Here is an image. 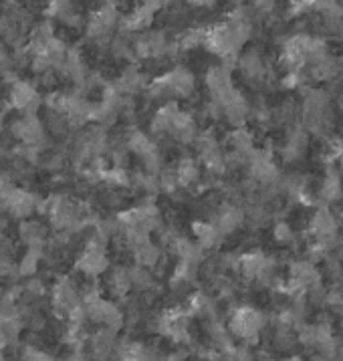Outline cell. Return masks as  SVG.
<instances>
[{
    "mask_svg": "<svg viewBox=\"0 0 343 361\" xmlns=\"http://www.w3.org/2000/svg\"><path fill=\"white\" fill-rule=\"evenodd\" d=\"M263 325H265V317L260 311L253 307H239L230 317L229 329L234 337L243 341H257L263 331Z\"/></svg>",
    "mask_w": 343,
    "mask_h": 361,
    "instance_id": "cell-2",
    "label": "cell"
},
{
    "mask_svg": "<svg viewBox=\"0 0 343 361\" xmlns=\"http://www.w3.org/2000/svg\"><path fill=\"white\" fill-rule=\"evenodd\" d=\"M39 259H41V250H27V255L20 259V262L16 264V273L20 276H35L37 267H39Z\"/></svg>",
    "mask_w": 343,
    "mask_h": 361,
    "instance_id": "cell-31",
    "label": "cell"
},
{
    "mask_svg": "<svg viewBox=\"0 0 343 361\" xmlns=\"http://www.w3.org/2000/svg\"><path fill=\"white\" fill-rule=\"evenodd\" d=\"M241 222H243V212L239 208H234V206H224L215 220L216 228L220 231L222 236L236 231L241 226Z\"/></svg>",
    "mask_w": 343,
    "mask_h": 361,
    "instance_id": "cell-28",
    "label": "cell"
},
{
    "mask_svg": "<svg viewBox=\"0 0 343 361\" xmlns=\"http://www.w3.org/2000/svg\"><path fill=\"white\" fill-rule=\"evenodd\" d=\"M91 351L97 361H105L114 357L117 351V341H115V333L109 329H100L91 337Z\"/></svg>",
    "mask_w": 343,
    "mask_h": 361,
    "instance_id": "cell-18",
    "label": "cell"
},
{
    "mask_svg": "<svg viewBox=\"0 0 343 361\" xmlns=\"http://www.w3.org/2000/svg\"><path fill=\"white\" fill-rule=\"evenodd\" d=\"M168 49H170V43L162 30H145L133 43V53L140 59L164 57Z\"/></svg>",
    "mask_w": 343,
    "mask_h": 361,
    "instance_id": "cell-8",
    "label": "cell"
},
{
    "mask_svg": "<svg viewBox=\"0 0 343 361\" xmlns=\"http://www.w3.org/2000/svg\"><path fill=\"white\" fill-rule=\"evenodd\" d=\"M321 194H323V198L327 200V202H333V200H337L339 198V194H342V182H339V178L337 176H327L325 178V182H323V186H321Z\"/></svg>",
    "mask_w": 343,
    "mask_h": 361,
    "instance_id": "cell-33",
    "label": "cell"
},
{
    "mask_svg": "<svg viewBox=\"0 0 343 361\" xmlns=\"http://www.w3.org/2000/svg\"><path fill=\"white\" fill-rule=\"evenodd\" d=\"M103 180L112 186H128L129 182V173L121 168H115V170H103Z\"/></svg>",
    "mask_w": 343,
    "mask_h": 361,
    "instance_id": "cell-34",
    "label": "cell"
},
{
    "mask_svg": "<svg viewBox=\"0 0 343 361\" xmlns=\"http://www.w3.org/2000/svg\"><path fill=\"white\" fill-rule=\"evenodd\" d=\"M230 144L241 156H251L253 154V135L244 128H236L230 133Z\"/></svg>",
    "mask_w": 343,
    "mask_h": 361,
    "instance_id": "cell-30",
    "label": "cell"
},
{
    "mask_svg": "<svg viewBox=\"0 0 343 361\" xmlns=\"http://www.w3.org/2000/svg\"><path fill=\"white\" fill-rule=\"evenodd\" d=\"M119 361H157L156 351L140 341H128L115 351Z\"/></svg>",
    "mask_w": 343,
    "mask_h": 361,
    "instance_id": "cell-19",
    "label": "cell"
},
{
    "mask_svg": "<svg viewBox=\"0 0 343 361\" xmlns=\"http://www.w3.org/2000/svg\"><path fill=\"white\" fill-rule=\"evenodd\" d=\"M13 135L25 145H37L44 142V123L37 116H23L13 121Z\"/></svg>",
    "mask_w": 343,
    "mask_h": 361,
    "instance_id": "cell-11",
    "label": "cell"
},
{
    "mask_svg": "<svg viewBox=\"0 0 343 361\" xmlns=\"http://www.w3.org/2000/svg\"><path fill=\"white\" fill-rule=\"evenodd\" d=\"M239 267H241L243 275L248 276V279H263L271 271V262L267 260V257L260 250L244 252L239 259Z\"/></svg>",
    "mask_w": 343,
    "mask_h": 361,
    "instance_id": "cell-13",
    "label": "cell"
},
{
    "mask_svg": "<svg viewBox=\"0 0 343 361\" xmlns=\"http://www.w3.org/2000/svg\"><path fill=\"white\" fill-rule=\"evenodd\" d=\"M157 8H160V2H148V4H140L133 13H129L121 27L126 30H148V27L154 23V16H156Z\"/></svg>",
    "mask_w": 343,
    "mask_h": 361,
    "instance_id": "cell-12",
    "label": "cell"
},
{
    "mask_svg": "<svg viewBox=\"0 0 343 361\" xmlns=\"http://www.w3.org/2000/svg\"><path fill=\"white\" fill-rule=\"evenodd\" d=\"M119 20V13L114 4H103L101 8L93 11L89 20H87V35L95 43H103L112 37L115 25Z\"/></svg>",
    "mask_w": 343,
    "mask_h": 361,
    "instance_id": "cell-4",
    "label": "cell"
},
{
    "mask_svg": "<svg viewBox=\"0 0 343 361\" xmlns=\"http://www.w3.org/2000/svg\"><path fill=\"white\" fill-rule=\"evenodd\" d=\"M192 232L196 236V245L200 246L202 250L204 248H215V246L220 245L222 240V234L216 228L215 222H204V220H198L192 224Z\"/></svg>",
    "mask_w": 343,
    "mask_h": 361,
    "instance_id": "cell-21",
    "label": "cell"
},
{
    "mask_svg": "<svg viewBox=\"0 0 343 361\" xmlns=\"http://www.w3.org/2000/svg\"><path fill=\"white\" fill-rule=\"evenodd\" d=\"M220 111H222V116L227 117L232 126L241 128L244 123V119H246V116H248V103H246V99H244L241 93H236L230 102H227L220 107Z\"/></svg>",
    "mask_w": 343,
    "mask_h": 361,
    "instance_id": "cell-24",
    "label": "cell"
},
{
    "mask_svg": "<svg viewBox=\"0 0 343 361\" xmlns=\"http://www.w3.org/2000/svg\"><path fill=\"white\" fill-rule=\"evenodd\" d=\"M67 361H87V360L83 357V353L75 351V353H71V355H69V360H67Z\"/></svg>",
    "mask_w": 343,
    "mask_h": 361,
    "instance_id": "cell-41",
    "label": "cell"
},
{
    "mask_svg": "<svg viewBox=\"0 0 343 361\" xmlns=\"http://www.w3.org/2000/svg\"><path fill=\"white\" fill-rule=\"evenodd\" d=\"M44 285L41 279H35V276H30L29 281L25 283V293L27 295H30V297H41V295H44Z\"/></svg>",
    "mask_w": 343,
    "mask_h": 361,
    "instance_id": "cell-37",
    "label": "cell"
},
{
    "mask_svg": "<svg viewBox=\"0 0 343 361\" xmlns=\"http://www.w3.org/2000/svg\"><path fill=\"white\" fill-rule=\"evenodd\" d=\"M109 290L114 293L115 297H126L131 290V276H129V269L126 267H115L109 273Z\"/></svg>",
    "mask_w": 343,
    "mask_h": 361,
    "instance_id": "cell-29",
    "label": "cell"
},
{
    "mask_svg": "<svg viewBox=\"0 0 343 361\" xmlns=\"http://www.w3.org/2000/svg\"><path fill=\"white\" fill-rule=\"evenodd\" d=\"M51 299H53V309L61 317L69 319L73 311L81 307V293L69 276H63L55 283L51 290Z\"/></svg>",
    "mask_w": 343,
    "mask_h": 361,
    "instance_id": "cell-6",
    "label": "cell"
},
{
    "mask_svg": "<svg viewBox=\"0 0 343 361\" xmlns=\"http://www.w3.org/2000/svg\"><path fill=\"white\" fill-rule=\"evenodd\" d=\"M275 238H277L279 243H289V240L293 238V232H291V228L287 226L285 222H281V224L275 226Z\"/></svg>",
    "mask_w": 343,
    "mask_h": 361,
    "instance_id": "cell-38",
    "label": "cell"
},
{
    "mask_svg": "<svg viewBox=\"0 0 343 361\" xmlns=\"http://www.w3.org/2000/svg\"><path fill=\"white\" fill-rule=\"evenodd\" d=\"M319 283V273L311 262H295L291 267V285L295 289H307Z\"/></svg>",
    "mask_w": 343,
    "mask_h": 361,
    "instance_id": "cell-20",
    "label": "cell"
},
{
    "mask_svg": "<svg viewBox=\"0 0 343 361\" xmlns=\"http://www.w3.org/2000/svg\"><path fill=\"white\" fill-rule=\"evenodd\" d=\"M206 87L212 95V99L218 107H222L224 103L230 102L239 91L232 85L230 71L227 67H212L206 73Z\"/></svg>",
    "mask_w": 343,
    "mask_h": 361,
    "instance_id": "cell-7",
    "label": "cell"
},
{
    "mask_svg": "<svg viewBox=\"0 0 343 361\" xmlns=\"http://www.w3.org/2000/svg\"><path fill=\"white\" fill-rule=\"evenodd\" d=\"M157 331L174 343H190V315L182 309H170L157 319Z\"/></svg>",
    "mask_w": 343,
    "mask_h": 361,
    "instance_id": "cell-3",
    "label": "cell"
},
{
    "mask_svg": "<svg viewBox=\"0 0 343 361\" xmlns=\"http://www.w3.org/2000/svg\"><path fill=\"white\" fill-rule=\"evenodd\" d=\"M194 87H196L194 75L188 69H184V67H176V69H172L166 75L154 79L148 85V93L154 99H170V97L186 99V97H190L194 93Z\"/></svg>",
    "mask_w": 343,
    "mask_h": 361,
    "instance_id": "cell-1",
    "label": "cell"
},
{
    "mask_svg": "<svg viewBox=\"0 0 343 361\" xmlns=\"http://www.w3.org/2000/svg\"><path fill=\"white\" fill-rule=\"evenodd\" d=\"M283 361H303V360H301V357H287V360Z\"/></svg>",
    "mask_w": 343,
    "mask_h": 361,
    "instance_id": "cell-42",
    "label": "cell"
},
{
    "mask_svg": "<svg viewBox=\"0 0 343 361\" xmlns=\"http://www.w3.org/2000/svg\"><path fill=\"white\" fill-rule=\"evenodd\" d=\"M43 97L39 89L30 85L29 81H15L8 91V103L11 107L20 111L23 116H35V111L43 105Z\"/></svg>",
    "mask_w": 343,
    "mask_h": 361,
    "instance_id": "cell-5",
    "label": "cell"
},
{
    "mask_svg": "<svg viewBox=\"0 0 343 361\" xmlns=\"http://www.w3.org/2000/svg\"><path fill=\"white\" fill-rule=\"evenodd\" d=\"M20 361H55L49 353H44L37 347H25L20 353Z\"/></svg>",
    "mask_w": 343,
    "mask_h": 361,
    "instance_id": "cell-36",
    "label": "cell"
},
{
    "mask_svg": "<svg viewBox=\"0 0 343 361\" xmlns=\"http://www.w3.org/2000/svg\"><path fill=\"white\" fill-rule=\"evenodd\" d=\"M18 234L20 240L29 246L30 250H43L44 243H47V228L37 220H25L18 226Z\"/></svg>",
    "mask_w": 343,
    "mask_h": 361,
    "instance_id": "cell-16",
    "label": "cell"
},
{
    "mask_svg": "<svg viewBox=\"0 0 343 361\" xmlns=\"http://www.w3.org/2000/svg\"><path fill=\"white\" fill-rule=\"evenodd\" d=\"M170 135L176 142H180V144H192V142H196L198 128H196L194 117L186 114V111H180L176 116V119H174V123H172Z\"/></svg>",
    "mask_w": 343,
    "mask_h": 361,
    "instance_id": "cell-14",
    "label": "cell"
},
{
    "mask_svg": "<svg viewBox=\"0 0 343 361\" xmlns=\"http://www.w3.org/2000/svg\"><path fill=\"white\" fill-rule=\"evenodd\" d=\"M174 176H176L178 186H182V188H190L192 184H196V182L200 180V168H198L196 159L184 158V159H180V164L176 166Z\"/></svg>",
    "mask_w": 343,
    "mask_h": 361,
    "instance_id": "cell-26",
    "label": "cell"
},
{
    "mask_svg": "<svg viewBox=\"0 0 343 361\" xmlns=\"http://www.w3.org/2000/svg\"><path fill=\"white\" fill-rule=\"evenodd\" d=\"M145 85V79H143V75L136 67H128L126 71L119 75V79L115 81L114 89L124 97V95H133V93H138L142 87Z\"/></svg>",
    "mask_w": 343,
    "mask_h": 361,
    "instance_id": "cell-22",
    "label": "cell"
},
{
    "mask_svg": "<svg viewBox=\"0 0 343 361\" xmlns=\"http://www.w3.org/2000/svg\"><path fill=\"white\" fill-rule=\"evenodd\" d=\"M47 15L57 18L63 25H67V27H81V23H83V18L75 11V6H73L71 2H53L49 6Z\"/></svg>",
    "mask_w": 343,
    "mask_h": 361,
    "instance_id": "cell-27",
    "label": "cell"
},
{
    "mask_svg": "<svg viewBox=\"0 0 343 361\" xmlns=\"http://www.w3.org/2000/svg\"><path fill=\"white\" fill-rule=\"evenodd\" d=\"M39 202L41 200L29 190L15 188L11 192V196L4 200L2 208H6L11 216L18 218V220H27V218L32 216L39 210Z\"/></svg>",
    "mask_w": 343,
    "mask_h": 361,
    "instance_id": "cell-10",
    "label": "cell"
},
{
    "mask_svg": "<svg viewBox=\"0 0 343 361\" xmlns=\"http://www.w3.org/2000/svg\"><path fill=\"white\" fill-rule=\"evenodd\" d=\"M131 250H133L136 264L142 267V269H148V271H152L157 262H160V259H162V250L152 240H145L142 245L133 246Z\"/></svg>",
    "mask_w": 343,
    "mask_h": 361,
    "instance_id": "cell-23",
    "label": "cell"
},
{
    "mask_svg": "<svg viewBox=\"0 0 343 361\" xmlns=\"http://www.w3.org/2000/svg\"><path fill=\"white\" fill-rule=\"evenodd\" d=\"M196 147H198V156L204 161V166L210 170V172L215 173H222L224 172V166H227V159L222 156V152H220V145L216 142V137L210 133V131H206V133H202L196 137Z\"/></svg>",
    "mask_w": 343,
    "mask_h": 361,
    "instance_id": "cell-9",
    "label": "cell"
},
{
    "mask_svg": "<svg viewBox=\"0 0 343 361\" xmlns=\"http://www.w3.org/2000/svg\"><path fill=\"white\" fill-rule=\"evenodd\" d=\"M6 61H8V53H6V47H4V43L0 41V67H2Z\"/></svg>",
    "mask_w": 343,
    "mask_h": 361,
    "instance_id": "cell-40",
    "label": "cell"
},
{
    "mask_svg": "<svg viewBox=\"0 0 343 361\" xmlns=\"http://www.w3.org/2000/svg\"><path fill=\"white\" fill-rule=\"evenodd\" d=\"M241 69H243L248 77H258L263 71V65H260V59L257 57V53H248L241 59Z\"/></svg>",
    "mask_w": 343,
    "mask_h": 361,
    "instance_id": "cell-35",
    "label": "cell"
},
{
    "mask_svg": "<svg viewBox=\"0 0 343 361\" xmlns=\"http://www.w3.org/2000/svg\"><path fill=\"white\" fill-rule=\"evenodd\" d=\"M342 164H343V159H342Z\"/></svg>",
    "mask_w": 343,
    "mask_h": 361,
    "instance_id": "cell-44",
    "label": "cell"
},
{
    "mask_svg": "<svg viewBox=\"0 0 343 361\" xmlns=\"http://www.w3.org/2000/svg\"><path fill=\"white\" fill-rule=\"evenodd\" d=\"M229 361H253L251 355L246 353V349H230Z\"/></svg>",
    "mask_w": 343,
    "mask_h": 361,
    "instance_id": "cell-39",
    "label": "cell"
},
{
    "mask_svg": "<svg viewBox=\"0 0 343 361\" xmlns=\"http://www.w3.org/2000/svg\"><path fill=\"white\" fill-rule=\"evenodd\" d=\"M178 114H180V107L176 103H164L156 111V116L152 117V131L154 133H170L172 123Z\"/></svg>",
    "mask_w": 343,
    "mask_h": 361,
    "instance_id": "cell-25",
    "label": "cell"
},
{
    "mask_svg": "<svg viewBox=\"0 0 343 361\" xmlns=\"http://www.w3.org/2000/svg\"><path fill=\"white\" fill-rule=\"evenodd\" d=\"M129 276H131V289L138 287V289L148 290L154 287V275L148 269H142V267L129 269Z\"/></svg>",
    "mask_w": 343,
    "mask_h": 361,
    "instance_id": "cell-32",
    "label": "cell"
},
{
    "mask_svg": "<svg viewBox=\"0 0 343 361\" xmlns=\"http://www.w3.org/2000/svg\"><path fill=\"white\" fill-rule=\"evenodd\" d=\"M251 173L260 182H272L277 178L279 170H277L275 161L271 159V154L253 149V154H251Z\"/></svg>",
    "mask_w": 343,
    "mask_h": 361,
    "instance_id": "cell-17",
    "label": "cell"
},
{
    "mask_svg": "<svg viewBox=\"0 0 343 361\" xmlns=\"http://www.w3.org/2000/svg\"><path fill=\"white\" fill-rule=\"evenodd\" d=\"M311 232H313L317 245L327 246L331 243V238L335 236V220L329 214V210L321 208L317 210L311 222Z\"/></svg>",
    "mask_w": 343,
    "mask_h": 361,
    "instance_id": "cell-15",
    "label": "cell"
},
{
    "mask_svg": "<svg viewBox=\"0 0 343 361\" xmlns=\"http://www.w3.org/2000/svg\"><path fill=\"white\" fill-rule=\"evenodd\" d=\"M0 361H6L4 360V355H2V349H0Z\"/></svg>",
    "mask_w": 343,
    "mask_h": 361,
    "instance_id": "cell-43",
    "label": "cell"
}]
</instances>
